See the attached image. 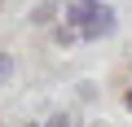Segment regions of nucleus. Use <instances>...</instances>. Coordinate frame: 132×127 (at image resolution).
Returning <instances> with one entry per match:
<instances>
[{
    "label": "nucleus",
    "mask_w": 132,
    "mask_h": 127,
    "mask_svg": "<svg viewBox=\"0 0 132 127\" xmlns=\"http://www.w3.org/2000/svg\"><path fill=\"white\" fill-rule=\"evenodd\" d=\"M128 110H132V92H128Z\"/></svg>",
    "instance_id": "4"
},
{
    "label": "nucleus",
    "mask_w": 132,
    "mask_h": 127,
    "mask_svg": "<svg viewBox=\"0 0 132 127\" xmlns=\"http://www.w3.org/2000/svg\"><path fill=\"white\" fill-rule=\"evenodd\" d=\"M71 22H75V31L84 40H93V35H106L114 26V13H110V5H101V0H75L71 5Z\"/></svg>",
    "instance_id": "1"
},
{
    "label": "nucleus",
    "mask_w": 132,
    "mask_h": 127,
    "mask_svg": "<svg viewBox=\"0 0 132 127\" xmlns=\"http://www.w3.org/2000/svg\"><path fill=\"white\" fill-rule=\"evenodd\" d=\"M27 127H35V123H27Z\"/></svg>",
    "instance_id": "5"
},
{
    "label": "nucleus",
    "mask_w": 132,
    "mask_h": 127,
    "mask_svg": "<svg viewBox=\"0 0 132 127\" xmlns=\"http://www.w3.org/2000/svg\"><path fill=\"white\" fill-rule=\"evenodd\" d=\"M48 127H71V118H66V114H57V118H48Z\"/></svg>",
    "instance_id": "3"
},
{
    "label": "nucleus",
    "mask_w": 132,
    "mask_h": 127,
    "mask_svg": "<svg viewBox=\"0 0 132 127\" xmlns=\"http://www.w3.org/2000/svg\"><path fill=\"white\" fill-rule=\"evenodd\" d=\"M9 75H13V57H9V53H0V83H5Z\"/></svg>",
    "instance_id": "2"
}]
</instances>
